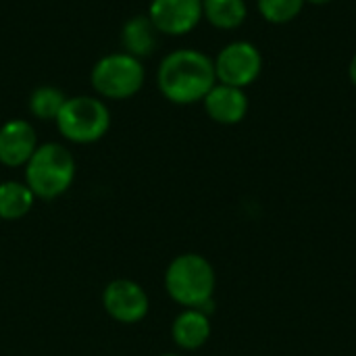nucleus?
I'll return each mask as SVG.
<instances>
[{
	"label": "nucleus",
	"instance_id": "f257e3e1",
	"mask_svg": "<svg viewBox=\"0 0 356 356\" xmlns=\"http://www.w3.org/2000/svg\"><path fill=\"white\" fill-rule=\"evenodd\" d=\"M156 81L167 100L175 104H194L204 100L217 83L215 63L200 50L181 48L163 58Z\"/></svg>",
	"mask_w": 356,
	"mask_h": 356
},
{
	"label": "nucleus",
	"instance_id": "f03ea898",
	"mask_svg": "<svg viewBox=\"0 0 356 356\" xmlns=\"http://www.w3.org/2000/svg\"><path fill=\"white\" fill-rule=\"evenodd\" d=\"M171 298L184 307L198 309L209 313L213 307L215 292V271L211 263L200 254H181L177 257L165 277Z\"/></svg>",
	"mask_w": 356,
	"mask_h": 356
},
{
	"label": "nucleus",
	"instance_id": "7ed1b4c3",
	"mask_svg": "<svg viewBox=\"0 0 356 356\" xmlns=\"http://www.w3.org/2000/svg\"><path fill=\"white\" fill-rule=\"evenodd\" d=\"M27 186L33 196L56 198L69 190L75 177V161L60 144H44L35 148L27 161Z\"/></svg>",
	"mask_w": 356,
	"mask_h": 356
},
{
	"label": "nucleus",
	"instance_id": "20e7f679",
	"mask_svg": "<svg viewBox=\"0 0 356 356\" xmlns=\"http://www.w3.org/2000/svg\"><path fill=\"white\" fill-rule=\"evenodd\" d=\"M60 134L77 144H90L100 140L111 125V115L104 102L92 96L67 98L63 111L56 117Z\"/></svg>",
	"mask_w": 356,
	"mask_h": 356
},
{
	"label": "nucleus",
	"instance_id": "39448f33",
	"mask_svg": "<svg viewBox=\"0 0 356 356\" xmlns=\"http://www.w3.org/2000/svg\"><path fill=\"white\" fill-rule=\"evenodd\" d=\"M92 86L104 98H129L144 86V67L127 52L106 54L92 69Z\"/></svg>",
	"mask_w": 356,
	"mask_h": 356
},
{
	"label": "nucleus",
	"instance_id": "423d86ee",
	"mask_svg": "<svg viewBox=\"0 0 356 356\" xmlns=\"http://www.w3.org/2000/svg\"><path fill=\"white\" fill-rule=\"evenodd\" d=\"M215 63V75L219 83L234 88H248L263 71V56L252 42L238 40L221 48Z\"/></svg>",
	"mask_w": 356,
	"mask_h": 356
},
{
	"label": "nucleus",
	"instance_id": "0eeeda50",
	"mask_svg": "<svg viewBox=\"0 0 356 356\" xmlns=\"http://www.w3.org/2000/svg\"><path fill=\"white\" fill-rule=\"evenodd\" d=\"M148 17L159 33L186 35L202 19V0H152Z\"/></svg>",
	"mask_w": 356,
	"mask_h": 356
},
{
	"label": "nucleus",
	"instance_id": "6e6552de",
	"mask_svg": "<svg viewBox=\"0 0 356 356\" xmlns=\"http://www.w3.org/2000/svg\"><path fill=\"white\" fill-rule=\"evenodd\" d=\"M106 313L121 323H136L148 313V296L136 282L117 280L111 282L102 296Z\"/></svg>",
	"mask_w": 356,
	"mask_h": 356
},
{
	"label": "nucleus",
	"instance_id": "1a4fd4ad",
	"mask_svg": "<svg viewBox=\"0 0 356 356\" xmlns=\"http://www.w3.org/2000/svg\"><path fill=\"white\" fill-rule=\"evenodd\" d=\"M38 148V138L33 127L23 119L6 121L0 127V163L6 167L27 165Z\"/></svg>",
	"mask_w": 356,
	"mask_h": 356
},
{
	"label": "nucleus",
	"instance_id": "9d476101",
	"mask_svg": "<svg viewBox=\"0 0 356 356\" xmlns=\"http://www.w3.org/2000/svg\"><path fill=\"white\" fill-rule=\"evenodd\" d=\"M207 115L221 125H236L248 113V96L242 88L215 83L211 92L204 96Z\"/></svg>",
	"mask_w": 356,
	"mask_h": 356
},
{
	"label": "nucleus",
	"instance_id": "9b49d317",
	"mask_svg": "<svg viewBox=\"0 0 356 356\" xmlns=\"http://www.w3.org/2000/svg\"><path fill=\"white\" fill-rule=\"evenodd\" d=\"M209 336H211L209 315L198 309L184 311L173 323V340L177 342V346L186 350L200 348L209 340Z\"/></svg>",
	"mask_w": 356,
	"mask_h": 356
},
{
	"label": "nucleus",
	"instance_id": "f8f14e48",
	"mask_svg": "<svg viewBox=\"0 0 356 356\" xmlns=\"http://www.w3.org/2000/svg\"><path fill=\"white\" fill-rule=\"evenodd\" d=\"M159 42V29L152 25L148 15H138L129 19L123 27V46L127 54L142 58L152 54Z\"/></svg>",
	"mask_w": 356,
	"mask_h": 356
},
{
	"label": "nucleus",
	"instance_id": "ddd939ff",
	"mask_svg": "<svg viewBox=\"0 0 356 356\" xmlns=\"http://www.w3.org/2000/svg\"><path fill=\"white\" fill-rule=\"evenodd\" d=\"M244 0H202V17L217 29H238L246 21Z\"/></svg>",
	"mask_w": 356,
	"mask_h": 356
},
{
	"label": "nucleus",
	"instance_id": "4468645a",
	"mask_svg": "<svg viewBox=\"0 0 356 356\" xmlns=\"http://www.w3.org/2000/svg\"><path fill=\"white\" fill-rule=\"evenodd\" d=\"M33 204V192L29 186L17 181L0 184V217L2 219H21L29 213Z\"/></svg>",
	"mask_w": 356,
	"mask_h": 356
},
{
	"label": "nucleus",
	"instance_id": "2eb2a0df",
	"mask_svg": "<svg viewBox=\"0 0 356 356\" xmlns=\"http://www.w3.org/2000/svg\"><path fill=\"white\" fill-rule=\"evenodd\" d=\"M67 102V96L52 86H42L38 90H33L31 98H29V111L38 117V119H54L58 117V113L63 111Z\"/></svg>",
	"mask_w": 356,
	"mask_h": 356
},
{
	"label": "nucleus",
	"instance_id": "dca6fc26",
	"mask_svg": "<svg viewBox=\"0 0 356 356\" xmlns=\"http://www.w3.org/2000/svg\"><path fill=\"white\" fill-rule=\"evenodd\" d=\"M305 0H257L259 13L263 15L265 21L273 23V25H284L294 21L302 8H305Z\"/></svg>",
	"mask_w": 356,
	"mask_h": 356
},
{
	"label": "nucleus",
	"instance_id": "f3484780",
	"mask_svg": "<svg viewBox=\"0 0 356 356\" xmlns=\"http://www.w3.org/2000/svg\"><path fill=\"white\" fill-rule=\"evenodd\" d=\"M348 77H350L353 86H355V88H356V54H355V56H353L350 65H348Z\"/></svg>",
	"mask_w": 356,
	"mask_h": 356
},
{
	"label": "nucleus",
	"instance_id": "a211bd4d",
	"mask_svg": "<svg viewBox=\"0 0 356 356\" xmlns=\"http://www.w3.org/2000/svg\"><path fill=\"white\" fill-rule=\"evenodd\" d=\"M305 2H309V4H317V6H321V4H330L332 0H305Z\"/></svg>",
	"mask_w": 356,
	"mask_h": 356
},
{
	"label": "nucleus",
	"instance_id": "6ab92c4d",
	"mask_svg": "<svg viewBox=\"0 0 356 356\" xmlns=\"http://www.w3.org/2000/svg\"><path fill=\"white\" fill-rule=\"evenodd\" d=\"M163 356H177V355H163Z\"/></svg>",
	"mask_w": 356,
	"mask_h": 356
}]
</instances>
